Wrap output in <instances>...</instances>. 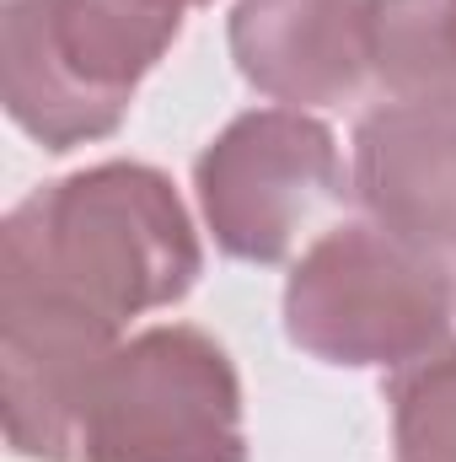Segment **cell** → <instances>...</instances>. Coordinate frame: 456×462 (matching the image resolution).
Instances as JSON below:
<instances>
[{
	"mask_svg": "<svg viewBox=\"0 0 456 462\" xmlns=\"http://www.w3.org/2000/svg\"><path fill=\"white\" fill-rule=\"evenodd\" d=\"M392 436L403 462H456V345H441L397 365L392 387Z\"/></svg>",
	"mask_w": 456,
	"mask_h": 462,
	"instance_id": "obj_9",
	"label": "cell"
},
{
	"mask_svg": "<svg viewBox=\"0 0 456 462\" xmlns=\"http://www.w3.org/2000/svg\"><path fill=\"white\" fill-rule=\"evenodd\" d=\"M242 393L226 349L199 328L118 345L81 414L76 462H242Z\"/></svg>",
	"mask_w": 456,
	"mask_h": 462,
	"instance_id": "obj_4",
	"label": "cell"
},
{
	"mask_svg": "<svg viewBox=\"0 0 456 462\" xmlns=\"http://www.w3.org/2000/svg\"><path fill=\"white\" fill-rule=\"evenodd\" d=\"M199 199L231 258L279 263L323 216L343 205L333 129L301 108L242 114L199 156Z\"/></svg>",
	"mask_w": 456,
	"mask_h": 462,
	"instance_id": "obj_5",
	"label": "cell"
},
{
	"mask_svg": "<svg viewBox=\"0 0 456 462\" xmlns=\"http://www.w3.org/2000/svg\"><path fill=\"white\" fill-rule=\"evenodd\" d=\"M376 76L392 97L456 103V0H381Z\"/></svg>",
	"mask_w": 456,
	"mask_h": 462,
	"instance_id": "obj_8",
	"label": "cell"
},
{
	"mask_svg": "<svg viewBox=\"0 0 456 462\" xmlns=\"http://www.w3.org/2000/svg\"><path fill=\"white\" fill-rule=\"evenodd\" d=\"M381 0H242L231 11L236 70L274 103H349L376 76Z\"/></svg>",
	"mask_w": 456,
	"mask_h": 462,
	"instance_id": "obj_6",
	"label": "cell"
},
{
	"mask_svg": "<svg viewBox=\"0 0 456 462\" xmlns=\"http://www.w3.org/2000/svg\"><path fill=\"white\" fill-rule=\"evenodd\" d=\"M199 274V242L172 183L108 162L22 199L0 231V301L49 307L118 334L123 318L178 301Z\"/></svg>",
	"mask_w": 456,
	"mask_h": 462,
	"instance_id": "obj_1",
	"label": "cell"
},
{
	"mask_svg": "<svg viewBox=\"0 0 456 462\" xmlns=\"http://www.w3.org/2000/svg\"><path fill=\"white\" fill-rule=\"evenodd\" d=\"M354 194L370 221L435 253L456 247V103L387 97L354 129Z\"/></svg>",
	"mask_w": 456,
	"mask_h": 462,
	"instance_id": "obj_7",
	"label": "cell"
},
{
	"mask_svg": "<svg viewBox=\"0 0 456 462\" xmlns=\"http://www.w3.org/2000/svg\"><path fill=\"white\" fill-rule=\"evenodd\" d=\"M188 5L205 0H11L0 22L5 114L49 151L114 134Z\"/></svg>",
	"mask_w": 456,
	"mask_h": 462,
	"instance_id": "obj_2",
	"label": "cell"
},
{
	"mask_svg": "<svg viewBox=\"0 0 456 462\" xmlns=\"http://www.w3.org/2000/svg\"><path fill=\"white\" fill-rule=\"evenodd\" d=\"M446 323V258L376 221L323 231L285 285L290 339L333 365H408L441 349Z\"/></svg>",
	"mask_w": 456,
	"mask_h": 462,
	"instance_id": "obj_3",
	"label": "cell"
}]
</instances>
